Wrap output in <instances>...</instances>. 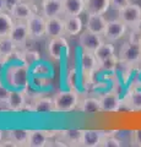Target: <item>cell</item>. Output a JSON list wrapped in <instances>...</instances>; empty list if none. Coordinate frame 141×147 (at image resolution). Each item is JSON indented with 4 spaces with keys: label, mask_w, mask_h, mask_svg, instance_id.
<instances>
[{
    "label": "cell",
    "mask_w": 141,
    "mask_h": 147,
    "mask_svg": "<svg viewBox=\"0 0 141 147\" xmlns=\"http://www.w3.org/2000/svg\"><path fill=\"white\" fill-rule=\"evenodd\" d=\"M30 67L25 64H13L7 67L5 79L6 84L15 90H25L28 86Z\"/></svg>",
    "instance_id": "1"
},
{
    "label": "cell",
    "mask_w": 141,
    "mask_h": 147,
    "mask_svg": "<svg viewBox=\"0 0 141 147\" xmlns=\"http://www.w3.org/2000/svg\"><path fill=\"white\" fill-rule=\"evenodd\" d=\"M80 94L76 90L60 91L54 96V107L57 113H70L76 110L80 103Z\"/></svg>",
    "instance_id": "2"
},
{
    "label": "cell",
    "mask_w": 141,
    "mask_h": 147,
    "mask_svg": "<svg viewBox=\"0 0 141 147\" xmlns=\"http://www.w3.org/2000/svg\"><path fill=\"white\" fill-rule=\"evenodd\" d=\"M119 60L129 64L131 66H138L140 65L141 61V44L131 43L130 40L126 39L124 43L121 44L119 50Z\"/></svg>",
    "instance_id": "3"
},
{
    "label": "cell",
    "mask_w": 141,
    "mask_h": 147,
    "mask_svg": "<svg viewBox=\"0 0 141 147\" xmlns=\"http://www.w3.org/2000/svg\"><path fill=\"white\" fill-rule=\"evenodd\" d=\"M27 27H28L30 39L39 40L45 36V26H47V18L42 13L34 12L28 20L26 21Z\"/></svg>",
    "instance_id": "4"
},
{
    "label": "cell",
    "mask_w": 141,
    "mask_h": 147,
    "mask_svg": "<svg viewBox=\"0 0 141 147\" xmlns=\"http://www.w3.org/2000/svg\"><path fill=\"white\" fill-rule=\"evenodd\" d=\"M77 43H79V47L82 50L94 53L104 43V40L101 34H97L88 30H85L84 32H81L79 34Z\"/></svg>",
    "instance_id": "5"
},
{
    "label": "cell",
    "mask_w": 141,
    "mask_h": 147,
    "mask_svg": "<svg viewBox=\"0 0 141 147\" xmlns=\"http://www.w3.org/2000/svg\"><path fill=\"white\" fill-rule=\"evenodd\" d=\"M47 50L49 57L53 60L59 61L61 60V58L64 55H66L65 53H69V44H67V40L65 39L64 36L53 37V38H49V42L47 44Z\"/></svg>",
    "instance_id": "6"
},
{
    "label": "cell",
    "mask_w": 141,
    "mask_h": 147,
    "mask_svg": "<svg viewBox=\"0 0 141 147\" xmlns=\"http://www.w3.org/2000/svg\"><path fill=\"white\" fill-rule=\"evenodd\" d=\"M128 28L129 27L126 26L124 22L119 18H114V20L108 21L106 32H104V38H106L108 42H117V40L121 39L123 37H125L128 34Z\"/></svg>",
    "instance_id": "7"
},
{
    "label": "cell",
    "mask_w": 141,
    "mask_h": 147,
    "mask_svg": "<svg viewBox=\"0 0 141 147\" xmlns=\"http://www.w3.org/2000/svg\"><path fill=\"white\" fill-rule=\"evenodd\" d=\"M102 112L106 113H117L121 109L123 98L120 97V93L117 91H109L106 92L99 97Z\"/></svg>",
    "instance_id": "8"
},
{
    "label": "cell",
    "mask_w": 141,
    "mask_h": 147,
    "mask_svg": "<svg viewBox=\"0 0 141 147\" xmlns=\"http://www.w3.org/2000/svg\"><path fill=\"white\" fill-rule=\"evenodd\" d=\"M118 18L121 20L128 27H134L141 18V6L130 3L129 5L118 11Z\"/></svg>",
    "instance_id": "9"
},
{
    "label": "cell",
    "mask_w": 141,
    "mask_h": 147,
    "mask_svg": "<svg viewBox=\"0 0 141 147\" xmlns=\"http://www.w3.org/2000/svg\"><path fill=\"white\" fill-rule=\"evenodd\" d=\"M9 37H10V39L17 45L19 49L25 48L27 40L30 39V33H28L27 24L24 21H15V25H13Z\"/></svg>",
    "instance_id": "10"
},
{
    "label": "cell",
    "mask_w": 141,
    "mask_h": 147,
    "mask_svg": "<svg viewBox=\"0 0 141 147\" xmlns=\"http://www.w3.org/2000/svg\"><path fill=\"white\" fill-rule=\"evenodd\" d=\"M80 70L85 75H93L99 70V61L94 53L82 50L80 55Z\"/></svg>",
    "instance_id": "11"
},
{
    "label": "cell",
    "mask_w": 141,
    "mask_h": 147,
    "mask_svg": "<svg viewBox=\"0 0 141 147\" xmlns=\"http://www.w3.org/2000/svg\"><path fill=\"white\" fill-rule=\"evenodd\" d=\"M108 25V20L103 15H99V13H90L87 15V20H86V30H88L93 33L101 34L103 36L104 32H106Z\"/></svg>",
    "instance_id": "12"
},
{
    "label": "cell",
    "mask_w": 141,
    "mask_h": 147,
    "mask_svg": "<svg viewBox=\"0 0 141 147\" xmlns=\"http://www.w3.org/2000/svg\"><path fill=\"white\" fill-rule=\"evenodd\" d=\"M123 107L129 112H141V88H130L123 98Z\"/></svg>",
    "instance_id": "13"
},
{
    "label": "cell",
    "mask_w": 141,
    "mask_h": 147,
    "mask_svg": "<svg viewBox=\"0 0 141 147\" xmlns=\"http://www.w3.org/2000/svg\"><path fill=\"white\" fill-rule=\"evenodd\" d=\"M107 131L101 129H86L82 134V141L81 146L84 147H99L101 141L106 136Z\"/></svg>",
    "instance_id": "14"
},
{
    "label": "cell",
    "mask_w": 141,
    "mask_h": 147,
    "mask_svg": "<svg viewBox=\"0 0 141 147\" xmlns=\"http://www.w3.org/2000/svg\"><path fill=\"white\" fill-rule=\"evenodd\" d=\"M45 36L48 38L59 36H65V22L64 18L60 16L47 18V26H45Z\"/></svg>",
    "instance_id": "15"
},
{
    "label": "cell",
    "mask_w": 141,
    "mask_h": 147,
    "mask_svg": "<svg viewBox=\"0 0 141 147\" xmlns=\"http://www.w3.org/2000/svg\"><path fill=\"white\" fill-rule=\"evenodd\" d=\"M82 134V129H65V130H60L57 137H59L66 146H81Z\"/></svg>",
    "instance_id": "16"
},
{
    "label": "cell",
    "mask_w": 141,
    "mask_h": 147,
    "mask_svg": "<svg viewBox=\"0 0 141 147\" xmlns=\"http://www.w3.org/2000/svg\"><path fill=\"white\" fill-rule=\"evenodd\" d=\"M36 9L37 7H34L30 1H21L20 4H17L16 7L11 11L10 15L12 16V18L15 21H24V22H26L34 12H37L36 11Z\"/></svg>",
    "instance_id": "17"
},
{
    "label": "cell",
    "mask_w": 141,
    "mask_h": 147,
    "mask_svg": "<svg viewBox=\"0 0 141 147\" xmlns=\"http://www.w3.org/2000/svg\"><path fill=\"white\" fill-rule=\"evenodd\" d=\"M7 104L10 108V112L12 113H19L24 112V108L26 103V96L24 90H11L10 92V97L7 99Z\"/></svg>",
    "instance_id": "18"
},
{
    "label": "cell",
    "mask_w": 141,
    "mask_h": 147,
    "mask_svg": "<svg viewBox=\"0 0 141 147\" xmlns=\"http://www.w3.org/2000/svg\"><path fill=\"white\" fill-rule=\"evenodd\" d=\"M40 13L45 18L60 16L64 13V1L63 0H47L40 7Z\"/></svg>",
    "instance_id": "19"
},
{
    "label": "cell",
    "mask_w": 141,
    "mask_h": 147,
    "mask_svg": "<svg viewBox=\"0 0 141 147\" xmlns=\"http://www.w3.org/2000/svg\"><path fill=\"white\" fill-rule=\"evenodd\" d=\"M76 110H79V112H81V113H85V114L101 113L102 109H101V102H99V98H94V97L81 98Z\"/></svg>",
    "instance_id": "20"
},
{
    "label": "cell",
    "mask_w": 141,
    "mask_h": 147,
    "mask_svg": "<svg viewBox=\"0 0 141 147\" xmlns=\"http://www.w3.org/2000/svg\"><path fill=\"white\" fill-rule=\"evenodd\" d=\"M51 136L48 135L47 130H40V129H34L31 130L30 137H28V144L27 146L30 147H45L49 146L51 142Z\"/></svg>",
    "instance_id": "21"
},
{
    "label": "cell",
    "mask_w": 141,
    "mask_h": 147,
    "mask_svg": "<svg viewBox=\"0 0 141 147\" xmlns=\"http://www.w3.org/2000/svg\"><path fill=\"white\" fill-rule=\"evenodd\" d=\"M111 9V0H85V12L104 15Z\"/></svg>",
    "instance_id": "22"
},
{
    "label": "cell",
    "mask_w": 141,
    "mask_h": 147,
    "mask_svg": "<svg viewBox=\"0 0 141 147\" xmlns=\"http://www.w3.org/2000/svg\"><path fill=\"white\" fill-rule=\"evenodd\" d=\"M33 113L37 114H51L55 112L54 98L51 97H39L32 103Z\"/></svg>",
    "instance_id": "23"
},
{
    "label": "cell",
    "mask_w": 141,
    "mask_h": 147,
    "mask_svg": "<svg viewBox=\"0 0 141 147\" xmlns=\"http://www.w3.org/2000/svg\"><path fill=\"white\" fill-rule=\"evenodd\" d=\"M65 34L70 37L79 36L82 32L84 22L80 16H65Z\"/></svg>",
    "instance_id": "24"
},
{
    "label": "cell",
    "mask_w": 141,
    "mask_h": 147,
    "mask_svg": "<svg viewBox=\"0 0 141 147\" xmlns=\"http://www.w3.org/2000/svg\"><path fill=\"white\" fill-rule=\"evenodd\" d=\"M17 49V45L10 39V37L0 38V63H6Z\"/></svg>",
    "instance_id": "25"
},
{
    "label": "cell",
    "mask_w": 141,
    "mask_h": 147,
    "mask_svg": "<svg viewBox=\"0 0 141 147\" xmlns=\"http://www.w3.org/2000/svg\"><path fill=\"white\" fill-rule=\"evenodd\" d=\"M30 132L31 130H28V129H11L7 131V137L16 146H27Z\"/></svg>",
    "instance_id": "26"
},
{
    "label": "cell",
    "mask_w": 141,
    "mask_h": 147,
    "mask_svg": "<svg viewBox=\"0 0 141 147\" xmlns=\"http://www.w3.org/2000/svg\"><path fill=\"white\" fill-rule=\"evenodd\" d=\"M65 16H80L85 12V0H63Z\"/></svg>",
    "instance_id": "27"
},
{
    "label": "cell",
    "mask_w": 141,
    "mask_h": 147,
    "mask_svg": "<svg viewBox=\"0 0 141 147\" xmlns=\"http://www.w3.org/2000/svg\"><path fill=\"white\" fill-rule=\"evenodd\" d=\"M15 25V20L9 12H0V38L9 37L10 32Z\"/></svg>",
    "instance_id": "28"
},
{
    "label": "cell",
    "mask_w": 141,
    "mask_h": 147,
    "mask_svg": "<svg viewBox=\"0 0 141 147\" xmlns=\"http://www.w3.org/2000/svg\"><path fill=\"white\" fill-rule=\"evenodd\" d=\"M19 59L22 64H25L28 67H32L33 65L38 63V60L40 59V55L37 50H33V49H24V50H20V55H19Z\"/></svg>",
    "instance_id": "29"
},
{
    "label": "cell",
    "mask_w": 141,
    "mask_h": 147,
    "mask_svg": "<svg viewBox=\"0 0 141 147\" xmlns=\"http://www.w3.org/2000/svg\"><path fill=\"white\" fill-rule=\"evenodd\" d=\"M94 55L97 57L98 61H103L108 58H112V57H114V55H117L115 48H114V45L112 44V42H108L107 40V42H104L101 47L94 52Z\"/></svg>",
    "instance_id": "30"
},
{
    "label": "cell",
    "mask_w": 141,
    "mask_h": 147,
    "mask_svg": "<svg viewBox=\"0 0 141 147\" xmlns=\"http://www.w3.org/2000/svg\"><path fill=\"white\" fill-rule=\"evenodd\" d=\"M119 61L120 60H119V57H118V55L108 58L103 61H99V70H103L106 72H114V71H117Z\"/></svg>",
    "instance_id": "31"
},
{
    "label": "cell",
    "mask_w": 141,
    "mask_h": 147,
    "mask_svg": "<svg viewBox=\"0 0 141 147\" xmlns=\"http://www.w3.org/2000/svg\"><path fill=\"white\" fill-rule=\"evenodd\" d=\"M121 146V140H119L115 136V132H108L106 136L102 139L99 147H120Z\"/></svg>",
    "instance_id": "32"
},
{
    "label": "cell",
    "mask_w": 141,
    "mask_h": 147,
    "mask_svg": "<svg viewBox=\"0 0 141 147\" xmlns=\"http://www.w3.org/2000/svg\"><path fill=\"white\" fill-rule=\"evenodd\" d=\"M66 84L69 86L70 90H76L77 91V85H79V76H77V70L76 69H70L66 75Z\"/></svg>",
    "instance_id": "33"
},
{
    "label": "cell",
    "mask_w": 141,
    "mask_h": 147,
    "mask_svg": "<svg viewBox=\"0 0 141 147\" xmlns=\"http://www.w3.org/2000/svg\"><path fill=\"white\" fill-rule=\"evenodd\" d=\"M128 40H130L131 43L141 44V32L138 31L135 27H131V31L128 32Z\"/></svg>",
    "instance_id": "34"
},
{
    "label": "cell",
    "mask_w": 141,
    "mask_h": 147,
    "mask_svg": "<svg viewBox=\"0 0 141 147\" xmlns=\"http://www.w3.org/2000/svg\"><path fill=\"white\" fill-rule=\"evenodd\" d=\"M130 142H131V145L133 146L141 147V129H136V130L131 131Z\"/></svg>",
    "instance_id": "35"
},
{
    "label": "cell",
    "mask_w": 141,
    "mask_h": 147,
    "mask_svg": "<svg viewBox=\"0 0 141 147\" xmlns=\"http://www.w3.org/2000/svg\"><path fill=\"white\" fill-rule=\"evenodd\" d=\"M130 3H131L130 0H111V9H113L115 11H119L123 7L129 5Z\"/></svg>",
    "instance_id": "36"
},
{
    "label": "cell",
    "mask_w": 141,
    "mask_h": 147,
    "mask_svg": "<svg viewBox=\"0 0 141 147\" xmlns=\"http://www.w3.org/2000/svg\"><path fill=\"white\" fill-rule=\"evenodd\" d=\"M10 92L11 90H9L5 85L1 84L0 81V102H7L9 97H10Z\"/></svg>",
    "instance_id": "37"
},
{
    "label": "cell",
    "mask_w": 141,
    "mask_h": 147,
    "mask_svg": "<svg viewBox=\"0 0 141 147\" xmlns=\"http://www.w3.org/2000/svg\"><path fill=\"white\" fill-rule=\"evenodd\" d=\"M22 0H5V11L11 13V11L16 7L17 4H20Z\"/></svg>",
    "instance_id": "38"
},
{
    "label": "cell",
    "mask_w": 141,
    "mask_h": 147,
    "mask_svg": "<svg viewBox=\"0 0 141 147\" xmlns=\"http://www.w3.org/2000/svg\"><path fill=\"white\" fill-rule=\"evenodd\" d=\"M28 1L32 4L34 7H42L44 5V3L47 1V0H28Z\"/></svg>",
    "instance_id": "39"
},
{
    "label": "cell",
    "mask_w": 141,
    "mask_h": 147,
    "mask_svg": "<svg viewBox=\"0 0 141 147\" xmlns=\"http://www.w3.org/2000/svg\"><path fill=\"white\" fill-rule=\"evenodd\" d=\"M5 11V0H0V12Z\"/></svg>",
    "instance_id": "40"
},
{
    "label": "cell",
    "mask_w": 141,
    "mask_h": 147,
    "mask_svg": "<svg viewBox=\"0 0 141 147\" xmlns=\"http://www.w3.org/2000/svg\"><path fill=\"white\" fill-rule=\"evenodd\" d=\"M134 27H135V28L138 30V31H140V32H141V18H140V21H139L138 24H136V25H135Z\"/></svg>",
    "instance_id": "41"
},
{
    "label": "cell",
    "mask_w": 141,
    "mask_h": 147,
    "mask_svg": "<svg viewBox=\"0 0 141 147\" xmlns=\"http://www.w3.org/2000/svg\"><path fill=\"white\" fill-rule=\"evenodd\" d=\"M3 136H4V131L1 130V129H0V142L3 141Z\"/></svg>",
    "instance_id": "42"
},
{
    "label": "cell",
    "mask_w": 141,
    "mask_h": 147,
    "mask_svg": "<svg viewBox=\"0 0 141 147\" xmlns=\"http://www.w3.org/2000/svg\"><path fill=\"white\" fill-rule=\"evenodd\" d=\"M140 66H141V61H140Z\"/></svg>",
    "instance_id": "43"
}]
</instances>
